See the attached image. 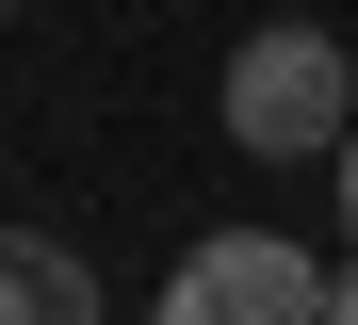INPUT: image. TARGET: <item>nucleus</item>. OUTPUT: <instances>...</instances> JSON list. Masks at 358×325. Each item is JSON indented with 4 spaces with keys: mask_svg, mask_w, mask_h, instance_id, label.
Instances as JSON below:
<instances>
[{
    "mask_svg": "<svg viewBox=\"0 0 358 325\" xmlns=\"http://www.w3.org/2000/svg\"><path fill=\"white\" fill-rule=\"evenodd\" d=\"M0 17H17V0H0Z\"/></svg>",
    "mask_w": 358,
    "mask_h": 325,
    "instance_id": "nucleus-6",
    "label": "nucleus"
},
{
    "mask_svg": "<svg viewBox=\"0 0 358 325\" xmlns=\"http://www.w3.org/2000/svg\"><path fill=\"white\" fill-rule=\"evenodd\" d=\"M0 325H98V260L49 228H0Z\"/></svg>",
    "mask_w": 358,
    "mask_h": 325,
    "instance_id": "nucleus-3",
    "label": "nucleus"
},
{
    "mask_svg": "<svg viewBox=\"0 0 358 325\" xmlns=\"http://www.w3.org/2000/svg\"><path fill=\"white\" fill-rule=\"evenodd\" d=\"M326 325H358V260H326Z\"/></svg>",
    "mask_w": 358,
    "mask_h": 325,
    "instance_id": "nucleus-5",
    "label": "nucleus"
},
{
    "mask_svg": "<svg viewBox=\"0 0 358 325\" xmlns=\"http://www.w3.org/2000/svg\"><path fill=\"white\" fill-rule=\"evenodd\" d=\"M326 195H342V228H358V130H342V147H326Z\"/></svg>",
    "mask_w": 358,
    "mask_h": 325,
    "instance_id": "nucleus-4",
    "label": "nucleus"
},
{
    "mask_svg": "<svg viewBox=\"0 0 358 325\" xmlns=\"http://www.w3.org/2000/svg\"><path fill=\"white\" fill-rule=\"evenodd\" d=\"M163 325H326V260L277 228H196L163 277Z\"/></svg>",
    "mask_w": 358,
    "mask_h": 325,
    "instance_id": "nucleus-2",
    "label": "nucleus"
},
{
    "mask_svg": "<svg viewBox=\"0 0 358 325\" xmlns=\"http://www.w3.org/2000/svg\"><path fill=\"white\" fill-rule=\"evenodd\" d=\"M212 114H228V147H245V163H326L342 130H358V49L310 33V17H261L245 49H228Z\"/></svg>",
    "mask_w": 358,
    "mask_h": 325,
    "instance_id": "nucleus-1",
    "label": "nucleus"
}]
</instances>
